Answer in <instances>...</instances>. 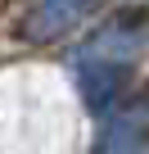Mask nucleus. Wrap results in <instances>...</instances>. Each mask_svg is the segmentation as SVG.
I'll return each mask as SVG.
<instances>
[{
    "instance_id": "2",
    "label": "nucleus",
    "mask_w": 149,
    "mask_h": 154,
    "mask_svg": "<svg viewBox=\"0 0 149 154\" xmlns=\"http://www.w3.org/2000/svg\"><path fill=\"white\" fill-rule=\"evenodd\" d=\"M86 5H91V0H41L36 14L27 18V32L32 36H54V32H63L72 18H77Z\"/></svg>"
},
{
    "instance_id": "1",
    "label": "nucleus",
    "mask_w": 149,
    "mask_h": 154,
    "mask_svg": "<svg viewBox=\"0 0 149 154\" xmlns=\"http://www.w3.org/2000/svg\"><path fill=\"white\" fill-rule=\"evenodd\" d=\"M122 82H127V68H118V63H86L82 68V91H86L91 109H109L122 95Z\"/></svg>"
}]
</instances>
